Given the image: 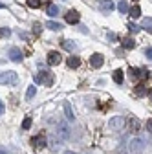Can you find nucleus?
I'll return each instance as SVG.
<instances>
[{"label": "nucleus", "mask_w": 152, "mask_h": 154, "mask_svg": "<svg viewBox=\"0 0 152 154\" xmlns=\"http://www.w3.org/2000/svg\"><path fill=\"white\" fill-rule=\"evenodd\" d=\"M18 81L17 72H0V85H15Z\"/></svg>", "instance_id": "1"}, {"label": "nucleus", "mask_w": 152, "mask_h": 154, "mask_svg": "<svg viewBox=\"0 0 152 154\" xmlns=\"http://www.w3.org/2000/svg\"><path fill=\"white\" fill-rule=\"evenodd\" d=\"M143 147H145V141H143L141 138H132V140H130V143H128L130 152H134V154L143 152Z\"/></svg>", "instance_id": "2"}, {"label": "nucleus", "mask_w": 152, "mask_h": 154, "mask_svg": "<svg viewBox=\"0 0 152 154\" xmlns=\"http://www.w3.org/2000/svg\"><path fill=\"white\" fill-rule=\"evenodd\" d=\"M35 81H37V83H44L46 86H50V85L53 83V77H51L50 72H41V73L35 75Z\"/></svg>", "instance_id": "3"}, {"label": "nucleus", "mask_w": 152, "mask_h": 154, "mask_svg": "<svg viewBox=\"0 0 152 154\" xmlns=\"http://www.w3.org/2000/svg\"><path fill=\"white\" fill-rule=\"evenodd\" d=\"M8 55H9V61H13V63H22V51L18 50V48H9V51H8Z\"/></svg>", "instance_id": "4"}, {"label": "nucleus", "mask_w": 152, "mask_h": 154, "mask_svg": "<svg viewBox=\"0 0 152 154\" xmlns=\"http://www.w3.org/2000/svg\"><path fill=\"white\" fill-rule=\"evenodd\" d=\"M61 61H62V57H61L59 51H50V53H48V64H50V66L61 64Z\"/></svg>", "instance_id": "5"}, {"label": "nucleus", "mask_w": 152, "mask_h": 154, "mask_svg": "<svg viewBox=\"0 0 152 154\" xmlns=\"http://www.w3.org/2000/svg\"><path fill=\"white\" fill-rule=\"evenodd\" d=\"M79 20H81V15H79V11L70 9V11L66 13V22H68V24H77Z\"/></svg>", "instance_id": "6"}, {"label": "nucleus", "mask_w": 152, "mask_h": 154, "mask_svg": "<svg viewBox=\"0 0 152 154\" xmlns=\"http://www.w3.org/2000/svg\"><path fill=\"white\" fill-rule=\"evenodd\" d=\"M103 63H105V57H103L101 53H93V55L90 57V64H92L93 68H101Z\"/></svg>", "instance_id": "7"}, {"label": "nucleus", "mask_w": 152, "mask_h": 154, "mask_svg": "<svg viewBox=\"0 0 152 154\" xmlns=\"http://www.w3.org/2000/svg\"><path fill=\"white\" fill-rule=\"evenodd\" d=\"M46 138H44V134H39V136H33L31 138V145L33 147H37V149H42V147H46Z\"/></svg>", "instance_id": "8"}, {"label": "nucleus", "mask_w": 152, "mask_h": 154, "mask_svg": "<svg viewBox=\"0 0 152 154\" xmlns=\"http://www.w3.org/2000/svg\"><path fill=\"white\" fill-rule=\"evenodd\" d=\"M57 134L62 138V140H68L70 138V127L66 123H59V128H57Z\"/></svg>", "instance_id": "9"}, {"label": "nucleus", "mask_w": 152, "mask_h": 154, "mask_svg": "<svg viewBox=\"0 0 152 154\" xmlns=\"http://www.w3.org/2000/svg\"><path fill=\"white\" fill-rule=\"evenodd\" d=\"M123 48H125V50H134V48H136V41H134L132 37L123 38Z\"/></svg>", "instance_id": "10"}, {"label": "nucleus", "mask_w": 152, "mask_h": 154, "mask_svg": "<svg viewBox=\"0 0 152 154\" xmlns=\"http://www.w3.org/2000/svg\"><path fill=\"white\" fill-rule=\"evenodd\" d=\"M64 114H66L68 121H73V119H75V116H73V110H71V105H70L68 101H64Z\"/></svg>", "instance_id": "11"}, {"label": "nucleus", "mask_w": 152, "mask_h": 154, "mask_svg": "<svg viewBox=\"0 0 152 154\" xmlns=\"http://www.w3.org/2000/svg\"><path fill=\"white\" fill-rule=\"evenodd\" d=\"M123 125V118H121V116H117V118H112L110 119V127L112 128H119Z\"/></svg>", "instance_id": "12"}, {"label": "nucleus", "mask_w": 152, "mask_h": 154, "mask_svg": "<svg viewBox=\"0 0 152 154\" xmlns=\"http://www.w3.org/2000/svg\"><path fill=\"white\" fill-rule=\"evenodd\" d=\"M114 8H116V6H114L112 0H103V2H101V9L103 11H112Z\"/></svg>", "instance_id": "13"}, {"label": "nucleus", "mask_w": 152, "mask_h": 154, "mask_svg": "<svg viewBox=\"0 0 152 154\" xmlns=\"http://www.w3.org/2000/svg\"><path fill=\"white\" fill-rule=\"evenodd\" d=\"M128 15H130L132 18H139V17H141V9H139V6H134L132 9H128Z\"/></svg>", "instance_id": "14"}, {"label": "nucleus", "mask_w": 152, "mask_h": 154, "mask_svg": "<svg viewBox=\"0 0 152 154\" xmlns=\"http://www.w3.org/2000/svg\"><path fill=\"white\" fill-rule=\"evenodd\" d=\"M46 28H50L51 31H61V29H62V26H61L59 22H53V20H50V22H46Z\"/></svg>", "instance_id": "15"}, {"label": "nucleus", "mask_w": 152, "mask_h": 154, "mask_svg": "<svg viewBox=\"0 0 152 154\" xmlns=\"http://www.w3.org/2000/svg\"><path fill=\"white\" fill-rule=\"evenodd\" d=\"M81 64V59H79V57H70V59H68V66L70 68H77Z\"/></svg>", "instance_id": "16"}, {"label": "nucleus", "mask_w": 152, "mask_h": 154, "mask_svg": "<svg viewBox=\"0 0 152 154\" xmlns=\"http://www.w3.org/2000/svg\"><path fill=\"white\" fill-rule=\"evenodd\" d=\"M48 15H50V17H57V15H59V6L50 4V6H48Z\"/></svg>", "instance_id": "17"}, {"label": "nucleus", "mask_w": 152, "mask_h": 154, "mask_svg": "<svg viewBox=\"0 0 152 154\" xmlns=\"http://www.w3.org/2000/svg\"><path fill=\"white\" fill-rule=\"evenodd\" d=\"M112 77H114V81H116L117 85H121L123 83V70H116Z\"/></svg>", "instance_id": "18"}, {"label": "nucleus", "mask_w": 152, "mask_h": 154, "mask_svg": "<svg viewBox=\"0 0 152 154\" xmlns=\"http://www.w3.org/2000/svg\"><path fill=\"white\" fill-rule=\"evenodd\" d=\"M62 48H64V50H68V51H73L77 46H75V42H73V41H62Z\"/></svg>", "instance_id": "19"}, {"label": "nucleus", "mask_w": 152, "mask_h": 154, "mask_svg": "<svg viewBox=\"0 0 152 154\" xmlns=\"http://www.w3.org/2000/svg\"><path fill=\"white\" fill-rule=\"evenodd\" d=\"M128 73H130V79H139L141 70H139V68H130V70H128Z\"/></svg>", "instance_id": "20"}, {"label": "nucleus", "mask_w": 152, "mask_h": 154, "mask_svg": "<svg viewBox=\"0 0 152 154\" xmlns=\"http://www.w3.org/2000/svg\"><path fill=\"white\" fill-rule=\"evenodd\" d=\"M117 9H119V13H128V4H126V0H121V2L117 4Z\"/></svg>", "instance_id": "21"}, {"label": "nucleus", "mask_w": 152, "mask_h": 154, "mask_svg": "<svg viewBox=\"0 0 152 154\" xmlns=\"http://www.w3.org/2000/svg\"><path fill=\"white\" fill-rule=\"evenodd\" d=\"M35 94H37V88H35V86H29V88L26 90V99L29 101L31 97H35Z\"/></svg>", "instance_id": "22"}, {"label": "nucleus", "mask_w": 152, "mask_h": 154, "mask_svg": "<svg viewBox=\"0 0 152 154\" xmlns=\"http://www.w3.org/2000/svg\"><path fill=\"white\" fill-rule=\"evenodd\" d=\"M143 28H145V29H148V31H152V18H150V17L143 18Z\"/></svg>", "instance_id": "23"}, {"label": "nucleus", "mask_w": 152, "mask_h": 154, "mask_svg": "<svg viewBox=\"0 0 152 154\" xmlns=\"http://www.w3.org/2000/svg\"><path fill=\"white\" fill-rule=\"evenodd\" d=\"M130 128H134L132 132H138V128H139V121H138L136 118H132V119H130Z\"/></svg>", "instance_id": "24"}, {"label": "nucleus", "mask_w": 152, "mask_h": 154, "mask_svg": "<svg viewBox=\"0 0 152 154\" xmlns=\"http://www.w3.org/2000/svg\"><path fill=\"white\" fill-rule=\"evenodd\" d=\"M22 128L24 130H29L31 128V118L28 116V118H24V121H22Z\"/></svg>", "instance_id": "25"}, {"label": "nucleus", "mask_w": 152, "mask_h": 154, "mask_svg": "<svg viewBox=\"0 0 152 154\" xmlns=\"http://www.w3.org/2000/svg\"><path fill=\"white\" fill-rule=\"evenodd\" d=\"M126 28H128V31H130V33H138V31L141 29L139 26H136V24H132V22H130V24H126Z\"/></svg>", "instance_id": "26"}, {"label": "nucleus", "mask_w": 152, "mask_h": 154, "mask_svg": "<svg viewBox=\"0 0 152 154\" xmlns=\"http://www.w3.org/2000/svg\"><path fill=\"white\" fill-rule=\"evenodd\" d=\"M41 4H42L41 0H28V6L29 8H41Z\"/></svg>", "instance_id": "27"}, {"label": "nucleus", "mask_w": 152, "mask_h": 154, "mask_svg": "<svg viewBox=\"0 0 152 154\" xmlns=\"http://www.w3.org/2000/svg\"><path fill=\"white\" fill-rule=\"evenodd\" d=\"M57 143H59L57 136H51V138H50V145H51V149H53V150H57Z\"/></svg>", "instance_id": "28"}, {"label": "nucleus", "mask_w": 152, "mask_h": 154, "mask_svg": "<svg viewBox=\"0 0 152 154\" xmlns=\"http://www.w3.org/2000/svg\"><path fill=\"white\" fill-rule=\"evenodd\" d=\"M9 35H11L9 28H0V38H2V37H9Z\"/></svg>", "instance_id": "29"}, {"label": "nucleus", "mask_w": 152, "mask_h": 154, "mask_svg": "<svg viewBox=\"0 0 152 154\" xmlns=\"http://www.w3.org/2000/svg\"><path fill=\"white\" fill-rule=\"evenodd\" d=\"M41 28H42V26H41L39 22H35V24H33V33H37V35H39V33H41Z\"/></svg>", "instance_id": "30"}, {"label": "nucleus", "mask_w": 152, "mask_h": 154, "mask_svg": "<svg viewBox=\"0 0 152 154\" xmlns=\"http://www.w3.org/2000/svg\"><path fill=\"white\" fill-rule=\"evenodd\" d=\"M145 94V88H143V85H138V88H136V95H143Z\"/></svg>", "instance_id": "31"}, {"label": "nucleus", "mask_w": 152, "mask_h": 154, "mask_svg": "<svg viewBox=\"0 0 152 154\" xmlns=\"http://www.w3.org/2000/svg\"><path fill=\"white\" fill-rule=\"evenodd\" d=\"M139 77H141V79H145V77H148V70H141V75H139Z\"/></svg>", "instance_id": "32"}, {"label": "nucleus", "mask_w": 152, "mask_h": 154, "mask_svg": "<svg viewBox=\"0 0 152 154\" xmlns=\"http://www.w3.org/2000/svg\"><path fill=\"white\" fill-rule=\"evenodd\" d=\"M145 55L148 57V59H152V48H148V50H145Z\"/></svg>", "instance_id": "33"}, {"label": "nucleus", "mask_w": 152, "mask_h": 154, "mask_svg": "<svg viewBox=\"0 0 152 154\" xmlns=\"http://www.w3.org/2000/svg\"><path fill=\"white\" fill-rule=\"evenodd\" d=\"M147 128H148V130H150V132H152V118H150V119H148V121H147Z\"/></svg>", "instance_id": "34"}, {"label": "nucleus", "mask_w": 152, "mask_h": 154, "mask_svg": "<svg viewBox=\"0 0 152 154\" xmlns=\"http://www.w3.org/2000/svg\"><path fill=\"white\" fill-rule=\"evenodd\" d=\"M4 110H6V108H4V103H2V101H0V116H2V114H4Z\"/></svg>", "instance_id": "35"}, {"label": "nucleus", "mask_w": 152, "mask_h": 154, "mask_svg": "<svg viewBox=\"0 0 152 154\" xmlns=\"http://www.w3.org/2000/svg\"><path fill=\"white\" fill-rule=\"evenodd\" d=\"M108 38H112V41H117V37L114 35V33H108Z\"/></svg>", "instance_id": "36"}, {"label": "nucleus", "mask_w": 152, "mask_h": 154, "mask_svg": "<svg viewBox=\"0 0 152 154\" xmlns=\"http://www.w3.org/2000/svg\"><path fill=\"white\" fill-rule=\"evenodd\" d=\"M64 154H77V152H73V150H66Z\"/></svg>", "instance_id": "37"}, {"label": "nucleus", "mask_w": 152, "mask_h": 154, "mask_svg": "<svg viewBox=\"0 0 152 154\" xmlns=\"http://www.w3.org/2000/svg\"><path fill=\"white\" fill-rule=\"evenodd\" d=\"M148 97H150V103H152V90L148 92Z\"/></svg>", "instance_id": "38"}, {"label": "nucleus", "mask_w": 152, "mask_h": 154, "mask_svg": "<svg viewBox=\"0 0 152 154\" xmlns=\"http://www.w3.org/2000/svg\"><path fill=\"white\" fill-rule=\"evenodd\" d=\"M0 9H4V4H0Z\"/></svg>", "instance_id": "39"}, {"label": "nucleus", "mask_w": 152, "mask_h": 154, "mask_svg": "<svg viewBox=\"0 0 152 154\" xmlns=\"http://www.w3.org/2000/svg\"><path fill=\"white\" fill-rule=\"evenodd\" d=\"M134 2H138V0H134Z\"/></svg>", "instance_id": "40"}]
</instances>
